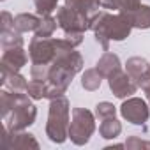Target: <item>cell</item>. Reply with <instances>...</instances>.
<instances>
[{
  "mask_svg": "<svg viewBox=\"0 0 150 150\" xmlns=\"http://www.w3.org/2000/svg\"><path fill=\"white\" fill-rule=\"evenodd\" d=\"M88 30L94 32V37L99 42V46L104 51H110L111 41H124L131 35L132 23L125 13L111 14V13L101 9L96 16L90 18Z\"/></svg>",
  "mask_w": 150,
  "mask_h": 150,
  "instance_id": "obj_1",
  "label": "cell"
},
{
  "mask_svg": "<svg viewBox=\"0 0 150 150\" xmlns=\"http://www.w3.org/2000/svg\"><path fill=\"white\" fill-rule=\"evenodd\" d=\"M69 124H71V104L65 96L50 101L48 122H46V136L50 141L62 145L69 138Z\"/></svg>",
  "mask_w": 150,
  "mask_h": 150,
  "instance_id": "obj_2",
  "label": "cell"
},
{
  "mask_svg": "<svg viewBox=\"0 0 150 150\" xmlns=\"http://www.w3.org/2000/svg\"><path fill=\"white\" fill-rule=\"evenodd\" d=\"M96 113L87 108H72L71 111V124H69V139L76 145L83 146L90 141L92 134L96 132Z\"/></svg>",
  "mask_w": 150,
  "mask_h": 150,
  "instance_id": "obj_3",
  "label": "cell"
},
{
  "mask_svg": "<svg viewBox=\"0 0 150 150\" xmlns=\"http://www.w3.org/2000/svg\"><path fill=\"white\" fill-rule=\"evenodd\" d=\"M120 115L124 120H127L132 125H145L150 118V106L148 101L141 99V97H127L124 99V103L118 108Z\"/></svg>",
  "mask_w": 150,
  "mask_h": 150,
  "instance_id": "obj_4",
  "label": "cell"
},
{
  "mask_svg": "<svg viewBox=\"0 0 150 150\" xmlns=\"http://www.w3.org/2000/svg\"><path fill=\"white\" fill-rule=\"evenodd\" d=\"M37 118V108L32 103L16 106L7 118H4V125L7 131H25Z\"/></svg>",
  "mask_w": 150,
  "mask_h": 150,
  "instance_id": "obj_5",
  "label": "cell"
},
{
  "mask_svg": "<svg viewBox=\"0 0 150 150\" xmlns=\"http://www.w3.org/2000/svg\"><path fill=\"white\" fill-rule=\"evenodd\" d=\"M57 21H58V27L64 30V34H69V32H83L85 34L90 25V20L87 16L76 13L67 6H62L57 9Z\"/></svg>",
  "mask_w": 150,
  "mask_h": 150,
  "instance_id": "obj_6",
  "label": "cell"
},
{
  "mask_svg": "<svg viewBox=\"0 0 150 150\" xmlns=\"http://www.w3.org/2000/svg\"><path fill=\"white\" fill-rule=\"evenodd\" d=\"M28 57L32 64H51L57 57L53 37H32L28 44Z\"/></svg>",
  "mask_w": 150,
  "mask_h": 150,
  "instance_id": "obj_7",
  "label": "cell"
},
{
  "mask_svg": "<svg viewBox=\"0 0 150 150\" xmlns=\"http://www.w3.org/2000/svg\"><path fill=\"white\" fill-rule=\"evenodd\" d=\"M108 87L110 90L113 92L115 97L118 99H127V97H132L136 94V90L139 88L136 80L131 76V74L127 71H117L115 74H111V76L108 78Z\"/></svg>",
  "mask_w": 150,
  "mask_h": 150,
  "instance_id": "obj_8",
  "label": "cell"
},
{
  "mask_svg": "<svg viewBox=\"0 0 150 150\" xmlns=\"http://www.w3.org/2000/svg\"><path fill=\"white\" fill-rule=\"evenodd\" d=\"M28 62V55L23 50V46L20 48H9L4 50L2 58H0V69H2V76L9 72H20L21 67H25Z\"/></svg>",
  "mask_w": 150,
  "mask_h": 150,
  "instance_id": "obj_9",
  "label": "cell"
},
{
  "mask_svg": "<svg viewBox=\"0 0 150 150\" xmlns=\"http://www.w3.org/2000/svg\"><path fill=\"white\" fill-rule=\"evenodd\" d=\"M2 143L6 148L11 150H27V148H39V141L35 139L34 134L25 132V131H7L4 132Z\"/></svg>",
  "mask_w": 150,
  "mask_h": 150,
  "instance_id": "obj_10",
  "label": "cell"
},
{
  "mask_svg": "<svg viewBox=\"0 0 150 150\" xmlns=\"http://www.w3.org/2000/svg\"><path fill=\"white\" fill-rule=\"evenodd\" d=\"M34 99L27 94V92H13V90H0V111H2V120L9 117V113L20 106V104H27L32 103Z\"/></svg>",
  "mask_w": 150,
  "mask_h": 150,
  "instance_id": "obj_11",
  "label": "cell"
},
{
  "mask_svg": "<svg viewBox=\"0 0 150 150\" xmlns=\"http://www.w3.org/2000/svg\"><path fill=\"white\" fill-rule=\"evenodd\" d=\"M96 69H97V71L103 74V76L108 80L111 74H115L117 71L122 69V62H120L118 55H115V53H111V51H104L103 57L97 60Z\"/></svg>",
  "mask_w": 150,
  "mask_h": 150,
  "instance_id": "obj_12",
  "label": "cell"
},
{
  "mask_svg": "<svg viewBox=\"0 0 150 150\" xmlns=\"http://www.w3.org/2000/svg\"><path fill=\"white\" fill-rule=\"evenodd\" d=\"M64 6L74 9L76 13H80V14H83V16H87L90 20L92 16H96L101 11L103 2L101 0H65Z\"/></svg>",
  "mask_w": 150,
  "mask_h": 150,
  "instance_id": "obj_13",
  "label": "cell"
},
{
  "mask_svg": "<svg viewBox=\"0 0 150 150\" xmlns=\"http://www.w3.org/2000/svg\"><path fill=\"white\" fill-rule=\"evenodd\" d=\"M132 23V28H139V30H148L150 28V6L141 4L138 9L125 13Z\"/></svg>",
  "mask_w": 150,
  "mask_h": 150,
  "instance_id": "obj_14",
  "label": "cell"
},
{
  "mask_svg": "<svg viewBox=\"0 0 150 150\" xmlns=\"http://www.w3.org/2000/svg\"><path fill=\"white\" fill-rule=\"evenodd\" d=\"M125 71L131 74V76L136 80V83L145 76V74L148 72V69H150V64L146 62V58H143V57H131L127 62H125Z\"/></svg>",
  "mask_w": 150,
  "mask_h": 150,
  "instance_id": "obj_15",
  "label": "cell"
},
{
  "mask_svg": "<svg viewBox=\"0 0 150 150\" xmlns=\"http://www.w3.org/2000/svg\"><path fill=\"white\" fill-rule=\"evenodd\" d=\"M41 16H35L32 13H20L14 16V28L18 32H35L39 27Z\"/></svg>",
  "mask_w": 150,
  "mask_h": 150,
  "instance_id": "obj_16",
  "label": "cell"
},
{
  "mask_svg": "<svg viewBox=\"0 0 150 150\" xmlns=\"http://www.w3.org/2000/svg\"><path fill=\"white\" fill-rule=\"evenodd\" d=\"M0 83H2L7 90H13V92H27V87H28L27 78L23 76V74H20V72L6 74V76H2Z\"/></svg>",
  "mask_w": 150,
  "mask_h": 150,
  "instance_id": "obj_17",
  "label": "cell"
},
{
  "mask_svg": "<svg viewBox=\"0 0 150 150\" xmlns=\"http://www.w3.org/2000/svg\"><path fill=\"white\" fill-rule=\"evenodd\" d=\"M120 132H122V124H120V120H117V117H110V118L101 120L99 134L104 139H115L120 136Z\"/></svg>",
  "mask_w": 150,
  "mask_h": 150,
  "instance_id": "obj_18",
  "label": "cell"
},
{
  "mask_svg": "<svg viewBox=\"0 0 150 150\" xmlns=\"http://www.w3.org/2000/svg\"><path fill=\"white\" fill-rule=\"evenodd\" d=\"M104 76L94 67V69H85V72L81 74V87L88 92H96L101 88V83H103Z\"/></svg>",
  "mask_w": 150,
  "mask_h": 150,
  "instance_id": "obj_19",
  "label": "cell"
},
{
  "mask_svg": "<svg viewBox=\"0 0 150 150\" xmlns=\"http://www.w3.org/2000/svg\"><path fill=\"white\" fill-rule=\"evenodd\" d=\"M104 9L118 11V13H131L141 6V0H101Z\"/></svg>",
  "mask_w": 150,
  "mask_h": 150,
  "instance_id": "obj_20",
  "label": "cell"
},
{
  "mask_svg": "<svg viewBox=\"0 0 150 150\" xmlns=\"http://www.w3.org/2000/svg\"><path fill=\"white\" fill-rule=\"evenodd\" d=\"M23 37H21V32H18L16 28H9V30H2L0 32V44H2L4 50H9V48H20L23 46Z\"/></svg>",
  "mask_w": 150,
  "mask_h": 150,
  "instance_id": "obj_21",
  "label": "cell"
},
{
  "mask_svg": "<svg viewBox=\"0 0 150 150\" xmlns=\"http://www.w3.org/2000/svg\"><path fill=\"white\" fill-rule=\"evenodd\" d=\"M57 27H58L57 18H53L51 14H48V16H41L39 27H37V30H35V35H37V37H51V35L55 34Z\"/></svg>",
  "mask_w": 150,
  "mask_h": 150,
  "instance_id": "obj_22",
  "label": "cell"
},
{
  "mask_svg": "<svg viewBox=\"0 0 150 150\" xmlns=\"http://www.w3.org/2000/svg\"><path fill=\"white\" fill-rule=\"evenodd\" d=\"M46 81H39V80H30L28 87H27V94L34 99V101H41L46 99Z\"/></svg>",
  "mask_w": 150,
  "mask_h": 150,
  "instance_id": "obj_23",
  "label": "cell"
},
{
  "mask_svg": "<svg viewBox=\"0 0 150 150\" xmlns=\"http://www.w3.org/2000/svg\"><path fill=\"white\" fill-rule=\"evenodd\" d=\"M96 117L99 120H104V118H110V117H117V106L113 103H108V101H103V103H97L96 104Z\"/></svg>",
  "mask_w": 150,
  "mask_h": 150,
  "instance_id": "obj_24",
  "label": "cell"
},
{
  "mask_svg": "<svg viewBox=\"0 0 150 150\" xmlns=\"http://www.w3.org/2000/svg\"><path fill=\"white\" fill-rule=\"evenodd\" d=\"M34 6L39 16H48L58 9V0H34Z\"/></svg>",
  "mask_w": 150,
  "mask_h": 150,
  "instance_id": "obj_25",
  "label": "cell"
},
{
  "mask_svg": "<svg viewBox=\"0 0 150 150\" xmlns=\"http://www.w3.org/2000/svg\"><path fill=\"white\" fill-rule=\"evenodd\" d=\"M50 69H51V64H32V67H30V76H32V80L48 81V78H50Z\"/></svg>",
  "mask_w": 150,
  "mask_h": 150,
  "instance_id": "obj_26",
  "label": "cell"
},
{
  "mask_svg": "<svg viewBox=\"0 0 150 150\" xmlns=\"http://www.w3.org/2000/svg\"><path fill=\"white\" fill-rule=\"evenodd\" d=\"M125 148H131V150H136V148H150V141L139 139L138 136H131L125 141Z\"/></svg>",
  "mask_w": 150,
  "mask_h": 150,
  "instance_id": "obj_27",
  "label": "cell"
},
{
  "mask_svg": "<svg viewBox=\"0 0 150 150\" xmlns=\"http://www.w3.org/2000/svg\"><path fill=\"white\" fill-rule=\"evenodd\" d=\"M83 35H85L83 32H69V34H64V37H65L74 48H78V46L83 42Z\"/></svg>",
  "mask_w": 150,
  "mask_h": 150,
  "instance_id": "obj_28",
  "label": "cell"
},
{
  "mask_svg": "<svg viewBox=\"0 0 150 150\" xmlns=\"http://www.w3.org/2000/svg\"><path fill=\"white\" fill-rule=\"evenodd\" d=\"M0 20H2V30L14 28V16H13L9 11H2V14H0Z\"/></svg>",
  "mask_w": 150,
  "mask_h": 150,
  "instance_id": "obj_29",
  "label": "cell"
},
{
  "mask_svg": "<svg viewBox=\"0 0 150 150\" xmlns=\"http://www.w3.org/2000/svg\"><path fill=\"white\" fill-rule=\"evenodd\" d=\"M138 87H139L145 94H146V92H150V69H148V72L145 74V76L138 81Z\"/></svg>",
  "mask_w": 150,
  "mask_h": 150,
  "instance_id": "obj_30",
  "label": "cell"
},
{
  "mask_svg": "<svg viewBox=\"0 0 150 150\" xmlns=\"http://www.w3.org/2000/svg\"><path fill=\"white\" fill-rule=\"evenodd\" d=\"M146 101H148V106H150V92H146Z\"/></svg>",
  "mask_w": 150,
  "mask_h": 150,
  "instance_id": "obj_31",
  "label": "cell"
},
{
  "mask_svg": "<svg viewBox=\"0 0 150 150\" xmlns=\"http://www.w3.org/2000/svg\"><path fill=\"white\" fill-rule=\"evenodd\" d=\"M2 2H4V0H2Z\"/></svg>",
  "mask_w": 150,
  "mask_h": 150,
  "instance_id": "obj_32",
  "label": "cell"
}]
</instances>
